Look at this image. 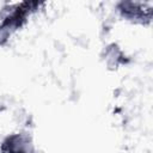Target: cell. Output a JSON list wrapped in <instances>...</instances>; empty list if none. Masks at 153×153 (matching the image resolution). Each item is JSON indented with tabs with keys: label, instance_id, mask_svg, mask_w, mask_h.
Returning <instances> with one entry per match:
<instances>
[{
	"label": "cell",
	"instance_id": "7a4b0ae2",
	"mask_svg": "<svg viewBox=\"0 0 153 153\" xmlns=\"http://www.w3.org/2000/svg\"><path fill=\"white\" fill-rule=\"evenodd\" d=\"M118 16L133 24L148 25L153 18V6L140 1H120L116 4Z\"/></svg>",
	"mask_w": 153,
	"mask_h": 153
},
{
	"label": "cell",
	"instance_id": "6da1fadb",
	"mask_svg": "<svg viewBox=\"0 0 153 153\" xmlns=\"http://www.w3.org/2000/svg\"><path fill=\"white\" fill-rule=\"evenodd\" d=\"M39 1H20L6 5L0 12V47L5 45L11 37L22 30L29 18L43 6Z\"/></svg>",
	"mask_w": 153,
	"mask_h": 153
},
{
	"label": "cell",
	"instance_id": "277c9868",
	"mask_svg": "<svg viewBox=\"0 0 153 153\" xmlns=\"http://www.w3.org/2000/svg\"><path fill=\"white\" fill-rule=\"evenodd\" d=\"M103 61L110 69H117L128 63V57L117 43H110L103 51Z\"/></svg>",
	"mask_w": 153,
	"mask_h": 153
},
{
	"label": "cell",
	"instance_id": "3957f363",
	"mask_svg": "<svg viewBox=\"0 0 153 153\" xmlns=\"http://www.w3.org/2000/svg\"><path fill=\"white\" fill-rule=\"evenodd\" d=\"M33 141L30 134L18 131L8 134L0 143V153H33Z\"/></svg>",
	"mask_w": 153,
	"mask_h": 153
}]
</instances>
